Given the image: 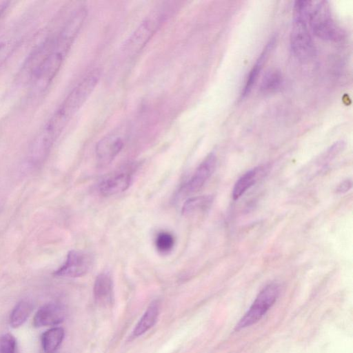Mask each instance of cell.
<instances>
[{"instance_id":"277c9868","label":"cell","mask_w":353,"mask_h":353,"mask_svg":"<svg viewBox=\"0 0 353 353\" xmlns=\"http://www.w3.org/2000/svg\"><path fill=\"white\" fill-rule=\"evenodd\" d=\"M305 15L308 26L317 37L330 41L342 39L343 30L334 19L327 1H307Z\"/></svg>"},{"instance_id":"9c48e42d","label":"cell","mask_w":353,"mask_h":353,"mask_svg":"<svg viewBox=\"0 0 353 353\" xmlns=\"http://www.w3.org/2000/svg\"><path fill=\"white\" fill-rule=\"evenodd\" d=\"M65 315V309L63 305L49 303L41 307L36 312L33 325L35 327L56 325L64 321Z\"/></svg>"},{"instance_id":"52a82bcc","label":"cell","mask_w":353,"mask_h":353,"mask_svg":"<svg viewBox=\"0 0 353 353\" xmlns=\"http://www.w3.org/2000/svg\"><path fill=\"white\" fill-rule=\"evenodd\" d=\"M92 263V259L89 254L72 250L68 252L63 263L53 274L58 277H80L88 273Z\"/></svg>"},{"instance_id":"44dd1931","label":"cell","mask_w":353,"mask_h":353,"mask_svg":"<svg viewBox=\"0 0 353 353\" xmlns=\"http://www.w3.org/2000/svg\"><path fill=\"white\" fill-rule=\"evenodd\" d=\"M17 341L14 336L6 333L0 337V353H16Z\"/></svg>"},{"instance_id":"5b68a950","label":"cell","mask_w":353,"mask_h":353,"mask_svg":"<svg viewBox=\"0 0 353 353\" xmlns=\"http://www.w3.org/2000/svg\"><path fill=\"white\" fill-rule=\"evenodd\" d=\"M279 292V285L276 283H270L264 287L236 324L235 330H240L259 321L275 303Z\"/></svg>"},{"instance_id":"6da1fadb","label":"cell","mask_w":353,"mask_h":353,"mask_svg":"<svg viewBox=\"0 0 353 353\" xmlns=\"http://www.w3.org/2000/svg\"><path fill=\"white\" fill-rule=\"evenodd\" d=\"M100 76L101 71L97 68L87 73L40 129L29 148L28 161L30 166L38 168L43 164L63 129L94 91Z\"/></svg>"},{"instance_id":"5bb4252c","label":"cell","mask_w":353,"mask_h":353,"mask_svg":"<svg viewBox=\"0 0 353 353\" xmlns=\"http://www.w3.org/2000/svg\"><path fill=\"white\" fill-rule=\"evenodd\" d=\"M94 296L99 303H108L112 299V281L105 272L99 274L95 279L93 288Z\"/></svg>"},{"instance_id":"9a60e30c","label":"cell","mask_w":353,"mask_h":353,"mask_svg":"<svg viewBox=\"0 0 353 353\" xmlns=\"http://www.w3.org/2000/svg\"><path fill=\"white\" fill-rule=\"evenodd\" d=\"M159 312L157 301H152L138 321L132 332V336H141L150 330L156 323Z\"/></svg>"},{"instance_id":"7c38bea8","label":"cell","mask_w":353,"mask_h":353,"mask_svg":"<svg viewBox=\"0 0 353 353\" xmlns=\"http://www.w3.org/2000/svg\"><path fill=\"white\" fill-rule=\"evenodd\" d=\"M264 168L258 166L244 173L236 181L232 190V198L234 200L239 199L248 189L254 185L263 176Z\"/></svg>"},{"instance_id":"7a4b0ae2","label":"cell","mask_w":353,"mask_h":353,"mask_svg":"<svg viewBox=\"0 0 353 353\" xmlns=\"http://www.w3.org/2000/svg\"><path fill=\"white\" fill-rule=\"evenodd\" d=\"M86 16L87 9L85 7L79 8L70 15L60 30L52 35L49 53L30 82L34 92L41 93L50 85L83 25Z\"/></svg>"},{"instance_id":"ac0fdd59","label":"cell","mask_w":353,"mask_h":353,"mask_svg":"<svg viewBox=\"0 0 353 353\" xmlns=\"http://www.w3.org/2000/svg\"><path fill=\"white\" fill-rule=\"evenodd\" d=\"M213 196L211 195H202L188 199L183 205L181 212L183 215L205 211L212 205Z\"/></svg>"},{"instance_id":"d6986e66","label":"cell","mask_w":353,"mask_h":353,"mask_svg":"<svg viewBox=\"0 0 353 353\" xmlns=\"http://www.w3.org/2000/svg\"><path fill=\"white\" fill-rule=\"evenodd\" d=\"M32 310V304L28 301H21L13 308L10 316V325L13 328L22 325Z\"/></svg>"},{"instance_id":"4fadbf2b","label":"cell","mask_w":353,"mask_h":353,"mask_svg":"<svg viewBox=\"0 0 353 353\" xmlns=\"http://www.w3.org/2000/svg\"><path fill=\"white\" fill-rule=\"evenodd\" d=\"M274 37L272 38L269 41L261 53L260 56L259 57L258 59L256 60V63L250 70L241 94L242 98L246 97L251 92L253 85L255 84L258 79V77L263 68V65L274 45Z\"/></svg>"},{"instance_id":"30bf717a","label":"cell","mask_w":353,"mask_h":353,"mask_svg":"<svg viewBox=\"0 0 353 353\" xmlns=\"http://www.w3.org/2000/svg\"><path fill=\"white\" fill-rule=\"evenodd\" d=\"M132 175L128 172L119 171L104 178L99 185V190L104 196H112L125 191L130 185Z\"/></svg>"},{"instance_id":"cb8c5ba5","label":"cell","mask_w":353,"mask_h":353,"mask_svg":"<svg viewBox=\"0 0 353 353\" xmlns=\"http://www.w3.org/2000/svg\"><path fill=\"white\" fill-rule=\"evenodd\" d=\"M9 1H1L0 0V18L5 14L10 5Z\"/></svg>"},{"instance_id":"e0dca14e","label":"cell","mask_w":353,"mask_h":353,"mask_svg":"<svg viewBox=\"0 0 353 353\" xmlns=\"http://www.w3.org/2000/svg\"><path fill=\"white\" fill-rule=\"evenodd\" d=\"M283 82L282 73L277 69H270L264 74L260 84V91L263 94L277 92Z\"/></svg>"},{"instance_id":"2e32d148","label":"cell","mask_w":353,"mask_h":353,"mask_svg":"<svg viewBox=\"0 0 353 353\" xmlns=\"http://www.w3.org/2000/svg\"><path fill=\"white\" fill-rule=\"evenodd\" d=\"M64 330L54 327L48 330L41 336V345L46 353H54L57 350L64 338Z\"/></svg>"},{"instance_id":"ffe728a7","label":"cell","mask_w":353,"mask_h":353,"mask_svg":"<svg viewBox=\"0 0 353 353\" xmlns=\"http://www.w3.org/2000/svg\"><path fill=\"white\" fill-rule=\"evenodd\" d=\"M174 245V238L168 232H159L155 239V245L157 250L162 253H168L171 251Z\"/></svg>"},{"instance_id":"8fae6325","label":"cell","mask_w":353,"mask_h":353,"mask_svg":"<svg viewBox=\"0 0 353 353\" xmlns=\"http://www.w3.org/2000/svg\"><path fill=\"white\" fill-rule=\"evenodd\" d=\"M123 146V140L117 136L103 137L96 145L97 157L101 163H109L120 152Z\"/></svg>"},{"instance_id":"603a6c76","label":"cell","mask_w":353,"mask_h":353,"mask_svg":"<svg viewBox=\"0 0 353 353\" xmlns=\"http://www.w3.org/2000/svg\"><path fill=\"white\" fill-rule=\"evenodd\" d=\"M352 187V181L346 179L341 182L336 188L338 193H345L347 192Z\"/></svg>"},{"instance_id":"8992f818","label":"cell","mask_w":353,"mask_h":353,"mask_svg":"<svg viewBox=\"0 0 353 353\" xmlns=\"http://www.w3.org/2000/svg\"><path fill=\"white\" fill-rule=\"evenodd\" d=\"M293 54L301 61L312 59L315 54V46L305 17L294 14L290 36Z\"/></svg>"},{"instance_id":"ba28073f","label":"cell","mask_w":353,"mask_h":353,"mask_svg":"<svg viewBox=\"0 0 353 353\" xmlns=\"http://www.w3.org/2000/svg\"><path fill=\"white\" fill-rule=\"evenodd\" d=\"M216 162V158L214 154H209L183 186L184 192L194 193L199 190L212 174Z\"/></svg>"},{"instance_id":"3957f363","label":"cell","mask_w":353,"mask_h":353,"mask_svg":"<svg viewBox=\"0 0 353 353\" xmlns=\"http://www.w3.org/2000/svg\"><path fill=\"white\" fill-rule=\"evenodd\" d=\"M172 6L163 3L151 11L123 43V52L128 56L138 54L171 15Z\"/></svg>"},{"instance_id":"7402d4cb","label":"cell","mask_w":353,"mask_h":353,"mask_svg":"<svg viewBox=\"0 0 353 353\" xmlns=\"http://www.w3.org/2000/svg\"><path fill=\"white\" fill-rule=\"evenodd\" d=\"M15 43L11 40L0 41V66L8 59L14 50Z\"/></svg>"}]
</instances>
